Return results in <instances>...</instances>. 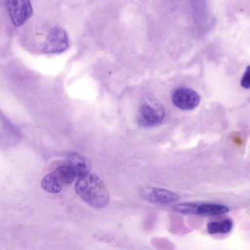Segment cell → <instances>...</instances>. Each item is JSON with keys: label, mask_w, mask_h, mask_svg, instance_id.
<instances>
[{"label": "cell", "mask_w": 250, "mask_h": 250, "mask_svg": "<svg viewBox=\"0 0 250 250\" xmlns=\"http://www.w3.org/2000/svg\"><path fill=\"white\" fill-rule=\"evenodd\" d=\"M75 188L79 196L93 208H103L109 202V194L106 185L95 174L88 173L78 177Z\"/></svg>", "instance_id": "6da1fadb"}, {"label": "cell", "mask_w": 250, "mask_h": 250, "mask_svg": "<svg viewBox=\"0 0 250 250\" xmlns=\"http://www.w3.org/2000/svg\"><path fill=\"white\" fill-rule=\"evenodd\" d=\"M6 8L11 21L17 27L24 24L33 14L30 0H7Z\"/></svg>", "instance_id": "7a4b0ae2"}, {"label": "cell", "mask_w": 250, "mask_h": 250, "mask_svg": "<svg viewBox=\"0 0 250 250\" xmlns=\"http://www.w3.org/2000/svg\"><path fill=\"white\" fill-rule=\"evenodd\" d=\"M165 117L163 108L157 104H144L140 107L137 121L140 126L153 127L159 125Z\"/></svg>", "instance_id": "3957f363"}, {"label": "cell", "mask_w": 250, "mask_h": 250, "mask_svg": "<svg viewBox=\"0 0 250 250\" xmlns=\"http://www.w3.org/2000/svg\"><path fill=\"white\" fill-rule=\"evenodd\" d=\"M68 46V39L65 31L58 27H53L46 37L42 51L47 54L60 53Z\"/></svg>", "instance_id": "277c9868"}, {"label": "cell", "mask_w": 250, "mask_h": 250, "mask_svg": "<svg viewBox=\"0 0 250 250\" xmlns=\"http://www.w3.org/2000/svg\"><path fill=\"white\" fill-rule=\"evenodd\" d=\"M200 100L197 93L189 88H178L174 91L172 95L173 104L184 110L193 109L199 104Z\"/></svg>", "instance_id": "5b68a950"}, {"label": "cell", "mask_w": 250, "mask_h": 250, "mask_svg": "<svg viewBox=\"0 0 250 250\" xmlns=\"http://www.w3.org/2000/svg\"><path fill=\"white\" fill-rule=\"evenodd\" d=\"M143 197L146 201L157 204L168 205L177 202L179 196L167 189L157 188H147L142 191Z\"/></svg>", "instance_id": "8992f818"}, {"label": "cell", "mask_w": 250, "mask_h": 250, "mask_svg": "<svg viewBox=\"0 0 250 250\" xmlns=\"http://www.w3.org/2000/svg\"><path fill=\"white\" fill-rule=\"evenodd\" d=\"M66 162L75 172L77 177L89 173L91 169V163L86 157L77 152L70 153L67 157Z\"/></svg>", "instance_id": "52a82bcc"}, {"label": "cell", "mask_w": 250, "mask_h": 250, "mask_svg": "<svg viewBox=\"0 0 250 250\" xmlns=\"http://www.w3.org/2000/svg\"><path fill=\"white\" fill-rule=\"evenodd\" d=\"M229 209L225 205L213 203H204L196 205L195 214L203 216H214L228 212Z\"/></svg>", "instance_id": "ba28073f"}, {"label": "cell", "mask_w": 250, "mask_h": 250, "mask_svg": "<svg viewBox=\"0 0 250 250\" xmlns=\"http://www.w3.org/2000/svg\"><path fill=\"white\" fill-rule=\"evenodd\" d=\"M53 172L62 187L71 184L77 177L73 169L68 165L59 167Z\"/></svg>", "instance_id": "9c48e42d"}, {"label": "cell", "mask_w": 250, "mask_h": 250, "mask_svg": "<svg viewBox=\"0 0 250 250\" xmlns=\"http://www.w3.org/2000/svg\"><path fill=\"white\" fill-rule=\"evenodd\" d=\"M232 226V220L229 219H226L220 221H213L208 223L207 225V229L208 233L211 234H225L228 233L231 230Z\"/></svg>", "instance_id": "30bf717a"}, {"label": "cell", "mask_w": 250, "mask_h": 250, "mask_svg": "<svg viewBox=\"0 0 250 250\" xmlns=\"http://www.w3.org/2000/svg\"><path fill=\"white\" fill-rule=\"evenodd\" d=\"M41 186L44 190L51 193H59L62 188L58 182L53 171L42 179Z\"/></svg>", "instance_id": "8fae6325"}, {"label": "cell", "mask_w": 250, "mask_h": 250, "mask_svg": "<svg viewBox=\"0 0 250 250\" xmlns=\"http://www.w3.org/2000/svg\"><path fill=\"white\" fill-rule=\"evenodd\" d=\"M196 204L193 203L179 204L173 207V210L183 214H195Z\"/></svg>", "instance_id": "7c38bea8"}, {"label": "cell", "mask_w": 250, "mask_h": 250, "mask_svg": "<svg viewBox=\"0 0 250 250\" xmlns=\"http://www.w3.org/2000/svg\"><path fill=\"white\" fill-rule=\"evenodd\" d=\"M240 84L245 89L250 88V65L246 67L241 79Z\"/></svg>", "instance_id": "4fadbf2b"}]
</instances>
